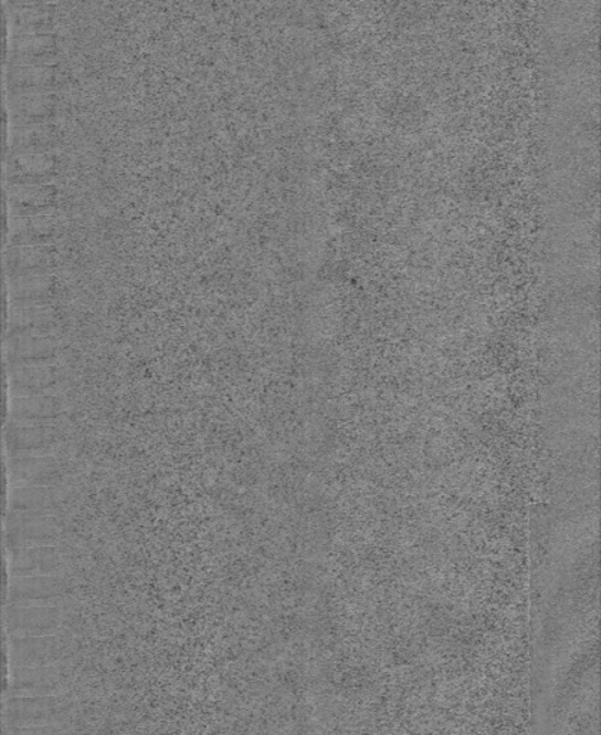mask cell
I'll return each mask as SVG.
<instances>
[{
	"label": "cell",
	"mask_w": 601,
	"mask_h": 735,
	"mask_svg": "<svg viewBox=\"0 0 601 735\" xmlns=\"http://www.w3.org/2000/svg\"><path fill=\"white\" fill-rule=\"evenodd\" d=\"M63 656L62 642L52 637L11 638L9 658L12 668H39L53 666Z\"/></svg>",
	"instance_id": "6"
},
{
	"label": "cell",
	"mask_w": 601,
	"mask_h": 735,
	"mask_svg": "<svg viewBox=\"0 0 601 735\" xmlns=\"http://www.w3.org/2000/svg\"><path fill=\"white\" fill-rule=\"evenodd\" d=\"M12 45L15 56H40L53 47L55 38L52 35L26 34L16 36Z\"/></svg>",
	"instance_id": "16"
},
{
	"label": "cell",
	"mask_w": 601,
	"mask_h": 735,
	"mask_svg": "<svg viewBox=\"0 0 601 735\" xmlns=\"http://www.w3.org/2000/svg\"><path fill=\"white\" fill-rule=\"evenodd\" d=\"M9 193H11L12 197L20 200L22 203L40 204L47 202L51 189L38 184L15 183L11 185Z\"/></svg>",
	"instance_id": "17"
},
{
	"label": "cell",
	"mask_w": 601,
	"mask_h": 735,
	"mask_svg": "<svg viewBox=\"0 0 601 735\" xmlns=\"http://www.w3.org/2000/svg\"><path fill=\"white\" fill-rule=\"evenodd\" d=\"M51 285L52 278L49 276L29 274L25 270L11 280V292L15 294L17 301L39 303L38 298L51 289Z\"/></svg>",
	"instance_id": "14"
},
{
	"label": "cell",
	"mask_w": 601,
	"mask_h": 735,
	"mask_svg": "<svg viewBox=\"0 0 601 735\" xmlns=\"http://www.w3.org/2000/svg\"><path fill=\"white\" fill-rule=\"evenodd\" d=\"M15 487H55L62 481L61 465L51 456H16L9 465Z\"/></svg>",
	"instance_id": "9"
},
{
	"label": "cell",
	"mask_w": 601,
	"mask_h": 735,
	"mask_svg": "<svg viewBox=\"0 0 601 735\" xmlns=\"http://www.w3.org/2000/svg\"><path fill=\"white\" fill-rule=\"evenodd\" d=\"M63 494L55 487H15L9 497V509L52 516L61 507Z\"/></svg>",
	"instance_id": "12"
},
{
	"label": "cell",
	"mask_w": 601,
	"mask_h": 735,
	"mask_svg": "<svg viewBox=\"0 0 601 735\" xmlns=\"http://www.w3.org/2000/svg\"><path fill=\"white\" fill-rule=\"evenodd\" d=\"M61 618L59 606H9L7 628L11 638L52 637Z\"/></svg>",
	"instance_id": "4"
},
{
	"label": "cell",
	"mask_w": 601,
	"mask_h": 735,
	"mask_svg": "<svg viewBox=\"0 0 601 735\" xmlns=\"http://www.w3.org/2000/svg\"><path fill=\"white\" fill-rule=\"evenodd\" d=\"M11 697H62L67 692L61 666L12 668L9 678Z\"/></svg>",
	"instance_id": "5"
},
{
	"label": "cell",
	"mask_w": 601,
	"mask_h": 735,
	"mask_svg": "<svg viewBox=\"0 0 601 735\" xmlns=\"http://www.w3.org/2000/svg\"><path fill=\"white\" fill-rule=\"evenodd\" d=\"M68 714V702L63 696L11 697L7 706V720L11 728L62 727Z\"/></svg>",
	"instance_id": "2"
},
{
	"label": "cell",
	"mask_w": 601,
	"mask_h": 735,
	"mask_svg": "<svg viewBox=\"0 0 601 735\" xmlns=\"http://www.w3.org/2000/svg\"><path fill=\"white\" fill-rule=\"evenodd\" d=\"M61 523L57 517L39 513L9 510L7 543L9 551L55 546L61 539Z\"/></svg>",
	"instance_id": "1"
},
{
	"label": "cell",
	"mask_w": 601,
	"mask_h": 735,
	"mask_svg": "<svg viewBox=\"0 0 601 735\" xmlns=\"http://www.w3.org/2000/svg\"><path fill=\"white\" fill-rule=\"evenodd\" d=\"M55 70L48 65H12L9 81L15 86H45L51 83Z\"/></svg>",
	"instance_id": "15"
},
{
	"label": "cell",
	"mask_w": 601,
	"mask_h": 735,
	"mask_svg": "<svg viewBox=\"0 0 601 735\" xmlns=\"http://www.w3.org/2000/svg\"><path fill=\"white\" fill-rule=\"evenodd\" d=\"M8 735H65V732L57 725H48V727L9 728Z\"/></svg>",
	"instance_id": "20"
},
{
	"label": "cell",
	"mask_w": 601,
	"mask_h": 735,
	"mask_svg": "<svg viewBox=\"0 0 601 735\" xmlns=\"http://www.w3.org/2000/svg\"><path fill=\"white\" fill-rule=\"evenodd\" d=\"M55 345L43 337H13L9 340L8 358L15 366L51 365Z\"/></svg>",
	"instance_id": "13"
},
{
	"label": "cell",
	"mask_w": 601,
	"mask_h": 735,
	"mask_svg": "<svg viewBox=\"0 0 601 735\" xmlns=\"http://www.w3.org/2000/svg\"><path fill=\"white\" fill-rule=\"evenodd\" d=\"M61 434L51 424H29L11 421L7 429L9 451L16 456H49Z\"/></svg>",
	"instance_id": "7"
},
{
	"label": "cell",
	"mask_w": 601,
	"mask_h": 735,
	"mask_svg": "<svg viewBox=\"0 0 601 735\" xmlns=\"http://www.w3.org/2000/svg\"><path fill=\"white\" fill-rule=\"evenodd\" d=\"M17 166L29 174H43L52 167L51 158L39 153H22L16 157Z\"/></svg>",
	"instance_id": "18"
},
{
	"label": "cell",
	"mask_w": 601,
	"mask_h": 735,
	"mask_svg": "<svg viewBox=\"0 0 601 735\" xmlns=\"http://www.w3.org/2000/svg\"><path fill=\"white\" fill-rule=\"evenodd\" d=\"M70 593V583L61 576L12 578L8 588V602L9 606H61Z\"/></svg>",
	"instance_id": "3"
},
{
	"label": "cell",
	"mask_w": 601,
	"mask_h": 735,
	"mask_svg": "<svg viewBox=\"0 0 601 735\" xmlns=\"http://www.w3.org/2000/svg\"><path fill=\"white\" fill-rule=\"evenodd\" d=\"M63 410L65 406L57 397H15L11 402V415L17 423L51 424Z\"/></svg>",
	"instance_id": "11"
},
{
	"label": "cell",
	"mask_w": 601,
	"mask_h": 735,
	"mask_svg": "<svg viewBox=\"0 0 601 735\" xmlns=\"http://www.w3.org/2000/svg\"><path fill=\"white\" fill-rule=\"evenodd\" d=\"M65 384L61 370L51 365L15 366L11 388L16 397H57Z\"/></svg>",
	"instance_id": "8"
},
{
	"label": "cell",
	"mask_w": 601,
	"mask_h": 735,
	"mask_svg": "<svg viewBox=\"0 0 601 735\" xmlns=\"http://www.w3.org/2000/svg\"><path fill=\"white\" fill-rule=\"evenodd\" d=\"M11 552L12 578H31V576H59L62 561L55 546L17 549Z\"/></svg>",
	"instance_id": "10"
},
{
	"label": "cell",
	"mask_w": 601,
	"mask_h": 735,
	"mask_svg": "<svg viewBox=\"0 0 601 735\" xmlns=\"http://www.w3.org/2000/svg\"><path fill=\"white\" fill-rule=\"evenodd\" d=\"M9 256L13 258V262L20 263V266H35L43 261L44 251L38 248H17L12 249Z\"/></svg>",
	"instance_id": "19"
}]
</instances>
